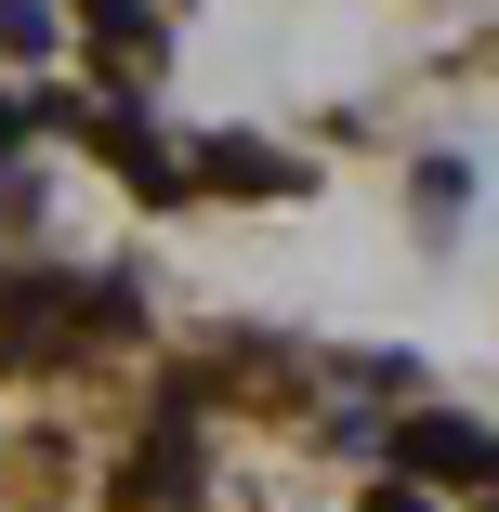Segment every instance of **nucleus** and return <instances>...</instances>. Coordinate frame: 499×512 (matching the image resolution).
<instances>
[{"instance_id":"6e6552de","label":"nucleus","mask_w":499,"mask_h":512,"mask_svg":"<svg viewBox=\"0 0 499 512\" xmlns=\"http://www.w3.org/2000/svg\"><path fill=\"white\" fill-rule=\"evenodd\" d=\"M14 132H27V119H14V106H0V145H14Z\"/></svg>"},{"instance_id":"0eeeda50","label":"nucleus","mask_w":499,"mask_h":512,"mask_svg":"<svg viewBox=\"0 0 499 512\" xmlns=\"http://www.w3.org/2000/svg\"><path fill=\"white\" fill-rule=\"evenodd\" d=\"M368 512H434V499H421V486H381V499H368Z\"/></svg>"},{"instance_id":"f03ea898","label":"nucleus","mask_w":499,"mask_h":512,"mask_svg":"<svg viewBox=\"0 0 499 512\" xmlns=\"http://www.w3.org/2000/svg\"><path fill=\"white\" fill-rule=\"evenodd\" d=\"M184 171H197V184H224V197H303V158H276V145H250V132L197 145Z\"/></svg>"},{"instance_id":"f257e3e1","label":"nucleus","mask_w":499,"mask_h":512,"mask_svg":"<svg viewBox=\"0 0 499 512\" xmlns=\"http://www.w3.org/2000/svg\"><path fill=\"white\" fill-rule=\"evenodd\" d=\"M27 316H0V355H53V342H79V329H119V289H14Z\"/></svg>"},{"instance_id":"423d86ee","label":"nucleus","mask_w":499,"mask_h":512,"mask_svg":"<svg viewBox=\"0 0 499 512\" xmlns=\"http://www.w3.org/2000/svg\"><path fill=\"white\" fill-rule=\"evenodd\" d=\"M79 14H92V40H119V53H145V40H158L145 0H79Z\"/></svg>"},{"instance_id":"39448f33","label":"nucleus","mask_w":499,"mask_h":512,"mask_svg":"<svg viewBox=\"0 0 499 512\" xmlns=\"http://www.w3.org/2000/svg\"><path fill=\"white\" fill-rule=\"evenodd\" d=\"M92 145H106V158H119V171L145 184V197H184V158H171V145H158L145 119H106V132H92Z\"/></svg>"},{"instance_id":"7ed1b4c3","label":"nucleus","mask_w":499,"mask_h":512,"mask_svg":"<svg viewBox=\"0 0 499 512\" xmlns=\"http://www.w3.org/2000/svg\"><path fill=\"white\" fill-rule=\"evenodd\" d=\"M394 460H408V473H434V486H460V473H499V447H486L473 421H408V434H394Z\"/></svg>"},{"instance_id":"20e7f679","label":"nucleus","mask_w":499,"mask_h":512,"mask_svg":"<svg viewBox=\"0 0 499 512\" xmlns=\"http://www.w3.org/2000/svg\"><path fill=\"white\" fill-rule=\"evenodd\" d=\"M119 499H132V512H158V499H197V447H184V407H171V434H158V447L119 473Z\"/></svg>"}]
</instances>
